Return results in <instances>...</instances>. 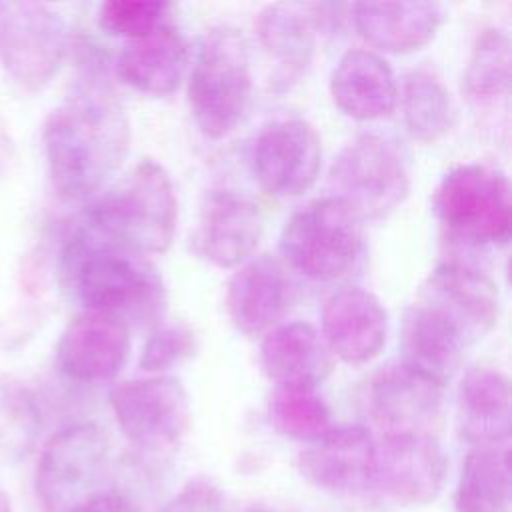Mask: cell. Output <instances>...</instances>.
<instances>
[{
  "mask_svg": "<svg viewBox=\"0 0 512 512\" xmlns=\"http://www.w3.org/2000/svg\"><path fill=\"white\" fill-rule=\"evenodd\" d=\"M252 94L250 54L244 36L230 26L210 28L196 50L188 78V104L200 132L228 136L244 118Z\"/></svg>",
  "mask_w": 512,
  "mask_h": 512,
  "instance_id": "obj_4",
  "label": "cell"
},
{
  "mask_svg": "<svg viewBox=\"0 0 512 512\" xmlns=\"http://www.w3.org/2000/svg\"><path fill=\"white\" fill-rule=\"evenodd\" d=\"M178 202L168 172L154 160L138 162L86 210V226L140 256L166 252L174 240Z\"/></svg>",
  "mask_w": 512,
  "mask_h": 512,
  "instance_id": "obj_3",
  "label": "cell"
},
{
  "mask_svg": "<svg viewBox=\"0 0 512 512\" xmlns=\"http://www.w3.org/2000/svg\"><path fill=\"white\" fill-rule=\"evenodd\" d=\"M360 402L382 438H438L442 426V386L402 362L376 370L362 386Z\"/></svg>",
  "mask_w": 512,
  "mask_h": 512,
  "instance_id": "obj_11",
  "label": "cell"
},
{
  "mask_svg": "<svg viewBox=\"0 0 512 512\" xmlns=\"http://www.w3.org/2000/svg\"><path fill=\"white\" fill-rule=\"evenodd\" d=\"M264 232L258 206L232 192L212 190L204 196L194 230V250L218 268L244 264Z\"/></svg>",
  "mask_w": 512,
  "mask_h": 512,
  "instance_id": "obj_15",
  "label": "cell"
},
{
  "mask_svg": "<svg viewBox=\"0 0 512 512\" xmlns=\"http://www.w3.org/2000/svg\"><path fill=\"white\" fill-rule=\"evenodd\" d=\"M160 512H228V506L214 480L194 476L162 506Z\"/></svg>",
  "mask_w": 512,
  "mask_h": 512,
  "instance_id": "obj_34",
  "label": "cell"
},
{
  "mask_svg": "<svg viewBox=\"0 0 512 512\" xmlns=\"http://www.w3.org/2000/svg\"><path fill=\"white\" fill-rule=\"evenodd\" d=\"M334 104L354 120L390 114L398 102V86L388 62L370 50L346 52L330 76Z\"/></svg>",
  "mask_w": 512,
  "mask_h": 512,
  "instance_id": "obj_23",
  "label": "cell"
},
{
  "mask_svg": "<svg viewBox=\"0 0 512 512\" xmlns=\"http://www.w3.org/2000/svg\"><path fill=\"white\" fill-rule=\"evenodd\" d=\"M42 430V410L34 392L20 380L0 374V464L24 460Z\"/></svg>",
  "mask_w": 512,
  "mask_h": 512,
  "instance_id": "obj_30",
  "label": "cell"
},
{
  "mask_svg": "<svg viewBox=\"0 0 512 512\" xmlns=\"http://www.w3.org/2000/svg\"><path fill=\"white\" fill-rule=\"evenodd\" d=\"M400 104L406 130L420 142H436L456 124V104L448 88L428 70H412L404 78Z\"/></svg>",
  "mask_w": 512,
  "mask_h": 512,
  "instance_id": "obj_28",
  "label": "cell"
},
{
  "mask_svg": "<svg viewBox=\"0 0 512 512\" xmlns=\"http://www.w3.org/2000/svg\"><path fill=\"white\" fill-rule=\"evenodd\" d=\"M170 4L156 0H108L98 10L100 28L118 38L136 40L166 24Z\"/></svg>",
  "mask_w": 512,
  "mask_h": 512,
  "instance_id": "obj_32",
  "label": "cell"
},
{
  "mask_svg": "<svg viewBox=\"0 0 512 512\" xmlns=\"http://www.w3.org/2000/svg\"><path fill=\"white\" fill-rule=\"evenodd\" d=\"M188 50L172 24H162L148 36L128 40L116 60L122 82L142 94H172L186 70Z\"/></svg>",
  "mask_w": 512,
  "mask_h": 512,
  "instance_id": "obj_25",
  "label": "cell"
},
{
  "mask_svg": "<svg viewBox=\"0 0 512 512\" xmlns=\"http://www.w3.org/2000/svg\"><path fill=\"white\" fill-rule=\"evenodd\" d=\"M324 6L276 2L260 10L256 34L266 54L276 62L282 80H298L312 62Z\"/></svg>",
  "mask_w": 512,
  "mask_h": 512,
  "instance_id": "obj_22",
  "label": "cell"
},
{
  "mask_svg": "<svg viewBox=\"0 0 512 512\" xmlns=\"http://www.w3.org/2000/svg\"><path fill=\"white\" fill-rule=\"evenodd\" d=\"M72 512H126V510H124V502L116 494L102 492L92 500L84 502L82 506L74 508Z\"/></svg>",
  "mask_w": 512,
  "mask_h": 512,
  "instance_id": "obj_35",
  "label": "cell"
},
{
  "mask_svg": "<svg viewBox=\"0 0 512 512\" xmlns=\"http://www.w3.org/2000/svg\"><path fill=\"white\" fill-rule=\"evenodd\" d=\"M358 214L336 196L312 200L284 224L280 252L306 278L330 282L346 276L360 260L364 238Z\"/></svg>",
  "mask_w": 512,
  "mask_h": 512,
  "instance_id": "obj_5",
  "label": "cell"
},
{
  "mask_svg": "<svg viewBox=\"0 0 512 512\" xmlns=\"http://www.w3.org/2000/svg\"><path fill=\"white\" fill-rule=\"evenodd\" d=\"M418 296L442 308L472 342L488 334L500 320L496 284L488 274L460 260L438 264Z\"/></svg>",
  "mask_w": 512,
  "mask_h": 512,
  "instance_id": "obj_19",
  "label": "cell"
},
{
  "mask_svg": "<svg viewBox=\"0 0 512 512\" xmlns=\"http://www.w3.org/2000/svg\"><path fill=\"white\" fill-rule=\"evenodd\" d=\"M108 398L120 432L140 452L174 450L188 430V394L172 376L158 374L118 382Z\"/></svg>",
  "mask_w": 512,
  "mask_h": 512,
  "instance_id": "obj_10",
  "label": "cell"
},
{
  "mask_svg": "<svg viewBox=\"0 0 512 512\" xmlns=\"http://www.w3.org/2000/svg\"><path fill=\"white\" fill-rule=\"evenodd\" d=\"M268 416L282 436L308 444L332 428L328 404L318 394L316 384L308 382L276 384L268 400Z\"/></svg>",
  "mask_w": 512,
  "mask_h": 512,
  "instance_id": "obj_29",
  "label": "cell"
},
{
  "mask_svg": "<svg viewBox=\"0 0 512 512\" xmlns=\"http://www.w3.org/2000/svg\"><path fill=\"white\" fill-rule=\"evenodd\" d=\"M62 288L84 312L114 316L122 322H152L166 300L156 268L92 228L76 230L60 254Z\"/></svg>",
  "mask_w": 512,
  "mask_h": 512,
  "instance_id": "obj_2",
  "label": "cell"
},
{
  "mask_svg": "<svg viewBox=\"0 0 512 512\" xmlns=\"http://www.w3.org/2000/svg\"><path fill=\"white\" fill-rule=\"evenodd\" d=\"M472 340L442 308L418 296L404 312L400 326L402 364L444 388L460 370Z\"/></svg>",
  "mask_w": 512,
  "mask_h": 512,
  "instance_id": "obj_16",
  "label": "cell"
},
{
  "mask_svg": "<svg viewBox=\"0 0 512 512\" xmlns=\"http://www.w3.org/2000/svg\"><path fill=\"white\" fill-rule=\"evenodd\" d=\"M512 44L504 30L484 28L478 32L468 66L464 70V90L474 98L504 96L510 90Z\"/></svg>",
  "mask_w": 512,
  "mask_h": 512,
  "instance_id": "obj_31",
  "label": "cell"
},
{
  "mask_svg": "<svg viewBox=\"0 0 512 512\" xmlns=\"http://www.w3.org/2000/svg\"><path fill=\"white\" fill-rule=\"evenodd\" d=\"M388 338V314L380 300L362 288H342L322 306V340L346 364H366Z\"/></svg>",
  "mask_w": 512,
  "mask_h": 512,
  "instance_id": "obj_18",
  "label": "cell"
},
{
  "mask_svg": "<svg viewBox=\"0 0 512 512\" xmlns=\"http://www.w3.org/2000/svg\"><path fill=\"white\" fill-rule=\"evenodd\" d=\"M350 10L358 34L390 54L420 50L442 24L438 2H358Z\"/></svg>",
  "mask_w": 512,
  "mask_h": 512,
  "instance_id": "obj_21",
  "label": "cell"
},
{
  "mask_svg": "<svg viewBox=\"0 0 512 512\" xmlns=\"http://www.w3.org/2000/svg\"><path fill=\"white\" fill-rule=\"evenodd\" d=\"M456 420L464 440L482 446H498L510 436V388L508 378L494 368H472L458 384Z\"/></svg>",
  "mask_w": 512,
  "mask_h": 512,
  "instance_id": "obj_24",
  "label": "cell"
},
{
  "mask_svg": "<svg viewBox=\"0 0 512 512\" xmlns=\"http://www.w3.org/2000/svg\"><path fill=\"white\" fill-rule=\"evenodd\" d=\"M446 468L438 438L384 436L374 448L370 490L398 506H424L440 494Z\"/></svg>",
  "mask_w": 512,
  "mask_h": 512,
  "instance_id": "obj_12",
  "label": "cell"
},
{
  "mask_svg": "<svg viewBox=\"0 0 512 512\" xmlns=\"http://www.w3.org/2000/svg\"><path fill=\"white\" fill-rule=\"evenodd\" d=\"M250 512H276V510H272L268 506H254V508H250Z\"/></svg>",
  "mask_w": 512,
  "mask_h": 512,
  "instance_id": "obj_37",
  "label": "cell"
},
{
  "mask_svg": "<svg viewBox=\"0 0 512 512\" xmlns=\"http://www.w3.org/2000/svg\"><path fill=\"white\" fill-rule=\"evenodd\" d=\"M110 440L94 422H74L60 428L44 444L34 490L44 512H72L94 496L108 474Z\"/></svg>",
  "mask_w": 512,
  "mask_h": 512,
  "instance_id": "obj_8",
  "label": "cell"
},
{
  "mask_svg": "<svg viewBox=\"0 0 512 512\" xmlns=\"http://www.w3.org/2000/svg\"><path fill=\"white\" fill-rule=\"evenodd\" d=\"M0 512H14L10 496L0 488Z\"/></svg>",
  "mask_w": 512,
  "mask_h": 512,
  "instance_id": "obj_36",
  "label": "cell"
},
{
  "mask_svg": "<svg viewBox=\"0 0 512 512\" xmlns=\"http://www.w3.org/2000/svg\"><path fill=\"white\" fill-rule=\"evenodd\" d=\"M260 368L276 384H318L332 370V354L312 324L288 322L264 336Z\"/></svg>",
  "mask_w": 512,
  "mask_h": 512,
  "instance_id": "obj_26",
  "label": "cell"
},
{
  "mask_svg": "<svg viewBox=\"0 0 512 512\" xmlns=\"http://www.w3.org/2000/svg\"><path fill=\"white\" fill-rule=\"evenodd\" d=\"M294 296L292 280L284 264L270 254L246 260L228 280L226 286V312L232 324L256 336L286 314Z\"/></svg>",
  "mask_w": 512,
  "mask_h": 512,
  "instance_id": "obj_20",
  "label": "cell"
},
{
  "mask_svg": "<svg viewBox=\"0 0 512 512\" xmlns=\"http://www.w3.org/2000/svg\"><path fill=\"white\" fill-rule=\"evenodd\" d=\"M322 166V142L314 126L300 118L262 126L252 144V170L260 186L280 198L312 188Z\"/></svg>",
  "mask_w": 512,
  "mask_h": 512,
  "instance_id": "obj_13",
  "label": "cell"
},
{
  "mask_svg": "<svg viewBox=\"0 0 512 512\" xmlns=\"http://www.w3.org/2000/svg\"><path fill=\"white\" fill-rule=\"evenodd\" d=\"M376 442L364 426L330 428L298 456V472L312 486L332 494L370 490Z\"/></svg>",
  "mask_w": 512,
  "mask_h": 512,
  "instance_id": "obj_17",
  "label": "cell"
},
{
  "mask_svg": "<svg viewBox=\"0 0 512 512\" xmlns=\"http://www.w3.org/2000/svg\"><path fill=\"white\" fill-rule=\"evenodd\" d=\"M128 356V324L98 312H82L72 318L56 344L58 370L70 380L86 384L116 378Z\"/></svg>",
  "mask_w": 512,
  "mask_h": 512,
  "instance_id": "obj_14",
  "label": "cell"
},
{
  "mask_svg": "<svg viewBox=\"0 0 512 512\" xmlns=\"http://www.w3.org/2000/svg\"><path fill=\"white\" fill-rule=\"evenodd\" d=\"M194 350L196 336L192 328L180 322H162L152 330L142 348L140 368L148 374H160L190 358Z\"/></svg>",
  "mask_w": 512,
  "mask_h": 512,
  "instance_id": "obj_33",
  "label": "cell"
},
{
  "mask_svg": "<svg viewBox=\"0 0 512 512\" xmlns=\"http://www.w3.org/2000/svg\"><path fill=\"white\" fill-rule=\"evenodd\" d=\"M328 180L360 220L384 218L408 196L410 156L390 134H360L338 152Z\"/></svg>",
  "mask_w": 512,
  "mask_h": 512,
  "instance_id": "obj_7",
  "label": "cell"
},
{
  "mask_svg": "<svg viewBox=\"0 0 512 512\" xmlns=\"http://www.w3.org/2000/svg\"><path fill=\"white\" fill-rule=\"evenodd\" d=\"M432 210L448 234L466 244L504 246L512 236L510 182L488 164L448 170L434 190Z\"/></svg>",
  "mask_w": 512,
  "mask_h": 512,
  "instance_id": "obj_6",
  "label": "cell"
},
{
  "mask_svg": "<svg viewBox=\"0 0 512 512\" xmlns=\"http://www.w3.org/2000/svg\"><path fill=\"white\" fill-rule=\"evenodd\" d=\"M68 46L62 16L44 2L0 0V64L26 92H38L58 74Z\"/></svg>",
  "mask_w": 512,
  "mask_h": 512,
  "instance_id": "obj_9",
  "label": "cell"
},
{
  "mask_svg": "<svg viewBox=\"0 0 512 512\" xmlns=\"http://www.w3.org/2000/svg\"><path fill=\"white\" fill-rule=\"evenodd\" d=\"M456 512H510V450L474 448L466 454L456 494Z\"/></svg>",
  "mask_w": 512,
  "mask_h": 512,
  "instance_id": "obj_27",
  "label": "cell"
},
{
  "mask_svg": "<svg viewBox=\"0 0 512 512\" xmlns=\"http://www.w3.org/2000/svg\"><path fill=\"white\" fill-rule=\"evenodd\" d=\"M42 144L54 192L78 202L100 192L122 166L130 124L110 94L82 90L48 114Z\"/></svg>",
  "mask_w": 512,
  "mask_h": 512,
  "instance_id": "obj_1",
  "label": "cell"
}]
</instances>
